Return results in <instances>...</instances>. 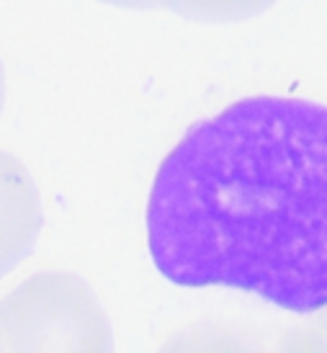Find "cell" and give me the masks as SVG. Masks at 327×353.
<instances>
[{
    "label": "cell",
    "instance_id": "obj_5",
    "mask_svg": "<svg viewBox=\"0 0 327 353\" xmlns=\"http://www.w3.org/2000/svg\"><path fill=\"white\" fill-rule=\"evenodd\" d=\"M276 0H124L131 10L142 8H165L180 16L201 21H240L263 13Z\"/></svg>",
    "mask_w": 327,
    "mask_h": 353
},
{
    "label": "cell",
    "instance_id": "obj_6",
    "mask_svg": "<svg viewBox=\"0 0 327 353\" xmlns=\"http://www.w3.org/2000/svg\"><path fill=\"white\" fill-rule=\"evenodd\" d=\"M3 103H6V70L0 62V114H3Z\"/></svg>",
    "mask_w": 327,
    "mask_h": 353
},
{
    "label": "cell",
    "instance_id": "obj_3",
    "mask_svg": "<svg viewBox=\"0 0 327 353\" xmlns=\"http://www.w3.org/2000/svg\"><path fill=\"white\" fill-rule=\"evenodd\" d=\"M44 225L39 188L19 157L0 150V279L34 250Z\"/></svg>",
    "mask_w": 327,
    "mask_h": 353
},
{
    "label": "cell",
    "instance_id": "obj_7",
    "mask_svg": "<svg viewBox=\"0 0 327 353\" xmlns=\"http://www.w3.org/2000/svg\"><path fill=\"white\" fill-rule=\"evenodd\" d=\"M325 333H327V314H325Z\"/></svg>",
    "mask_w": 327,
    "mask_h": 353
},
{
    "label": "cell",
    "instance_id": "obj_4",
    "mask_svg": "<svg viewBox=\"0 0 327 353\" xmlns=\"http://www.w3.org/2000/svg\"><path fill=\"white\" fill-rule=\"evenodd\" d=\"M158 353H327V338L304 330L263 335L235 325L204 323L173 333Z\"/></svg>",
    "mask_w": 327,
    "mask_h": 353
},
{
    "label": "cell",
    "instance_id": "obj_2",
    "mask_svg": "<svg viewBox=\"0 0 327 353\" xmlns=\"http://www.w3.org/2000/svg\"><path fill=\"white\" fill-rule=\"evenodd\" d=\"M0 353H114L109 314L80 276L41 271L0 296Z\"/></svg>",
    "mask_w": 327,
    "mask_h": 353
},
{
    "label": "cell",
    "instance_id": "obj_1",
    "mask_svg": "<svg viewBox=\"0 0 327 353\" xmlns=\"http://www.w3.org/2000/svg\"><path fill=\"white\" fill-rule=\"evenodd\" d=\"M145 222L173 284L327 310V106L250 96L201 119L160 163Z\"/></svg>",
    "mask_w": 327,
    "mask_h": 353
}]
</instances>
